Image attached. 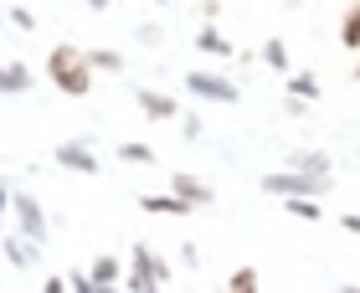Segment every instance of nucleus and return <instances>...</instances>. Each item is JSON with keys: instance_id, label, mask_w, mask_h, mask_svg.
<instances>
[{"instance_id": "4", "label": "nucleus", "mask_w": 360, "mask_h": 293, "mask_svg": "<svg viewBox=\"0 0 360 293\" xmlns=\"http://www.w3.org/2000/svg\"><path fill=\"white\" fill-rule=\"evenodd\" d=\"M57 159H62V165H77V170H98V159H93V155H83V150H62Z\"/></svg>"}, {"instance_id": "6", "label": "nucleus", "mask_w": 360, "mask_h": 293, "mask_svg": "<svg viewBox=\"0 0 360 293\" xmlns=\"http://www.w3.org/2000/svg\"><path fill=\"white\" fill-rule=\"evenodd\" d=\"M345 46H360V11L345 21Z\"/></svg>"}, {"instance_id": "5", "label": "nucleus", "mask_w": 360, "mask_h": 293, "mask_svg": "<svg viewBox=\"0 0 360 293\" xmlns=\"http://www.w3.org/2000/svg\"><path fill=\"white\" fill-rule=\"evenodd\" d=\"M139 103H144V108H150V113H155V119H170V113H175V108H170V103H165V98H160V93H144V98H139Z\"/></svg>"}, {"instance_id": "2", "label": "nucleus", "mask_w": 360, "mask_h": 293, "mask_svg": "<svg viewBox=\"0 0 360 293\" xmlns=\"http://www.w3.org/2000/svg\"><path fill=\"white\" fill-rule=\"evenodd\" d=\"M191 88H195V93H206V98H221V103H232V98H237L232 83H217V77H201V72L191 77Z\"/></svg>"}, {"instance_id": "8", "label": "nucleus", "mask_w": 360, "mask_h": 293, "mask_svg": "<svg viewBox=\"0 0 360 293\" xmlns=\"http://www.w3.org/2000/svg\"><path fill=\"white\" fill-rule=\"evenodd\" d=\"M201 46H206V52H221V57H226V41L217 37V31H206V37H201Z\"/></svg>"}, {"instance_id": "7", "label": "nucleus", "mask_w": 360, "mask_h": 293, "mask_svg": "<svg viewBox=\"0 0 360 293\" xmlns=\"http://www.w3.org/2000/svg\"><path fill=\"white\" fill-rule=\"evenodd\" d=\"M144 206H150V211H170V216H180V211H186V206H180V195H175V201H144Z\"/></svg>"}, {"instance_id": "3", "label": "nucleus", "mask_w": 360, "mask_h": 293, "mask_svg": "<svg viewBox=\"0 0 360 293\" xmlns=\"http://www.w3.org/2000/svg\"><path fill=\"white\" fill-rule=\"evenodd\" d=\"M324 181H299V175H273L268 190H283V195H299V190H319Z\"/></svg>"}, {"instance_id": "1", "label": "nucleus", "mask_w": 360, "mask_h": 293, "mask_svg": "<svg viewBox=\"0 0 360 293\" xmlns=\"http://www.w3.org/2000/svg\"><path fill=\"white\" fill-rule=\"evenodd\" d=\"M46 67H52V77H57V88H68L72 98H83V93H88V67H83V57H77L72 46H57V52H52V62H46Z\"/></svg>"}, {"instance_id": "9", "label": "nucleus", "mask_w": 360, "mask_h": 293, "mask_svg": "<svg viewBox=\"0 0 360 293\" xmlns=\"http://www.w3.org/2000/svg\"><path fill=\"white\" fill-rule=\"evenodd\" d=\"M93 283H113V263H98L93 268Z\"/></svg>"}]
</instances>
